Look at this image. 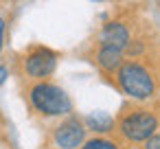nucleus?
Instances as JSON below:
<instances>
[{
    "instance_id": "f8f14e48",
    "label": "nucleus",
    "mask_w": 160,
    "mask_h": 149,
    "mask_svg": "<svg viewBox=\"0 0 160 149\" xmlns=\"http://www.w3.org/2000/svg\"><path fill=\"white\" fill-rule=\"evenodd\" d=\"M2 37H5V22L0 20V48H2Z\"/></svg>"
},
{
    "instance_id": "1a4fd4ad",
    "label": "nucleus",
    "mask_w": 160,
    "mask_h": 149,
    "mask_svg": "<svg viewBox=\"0 0 160 149\" xmlns=\"http://www.w3.org/2000/svg\"><path fill=\"white\" fill-rule=\"evenodd\" d=\"M83 149H116V145L110 140H103V138H94V140H88L83 145Z\"/></svg>"
},
{
    "instance_id": "20e7f679",
    "label": "nucleus",
    "mask_w": 160,
    "mask_h": 149,
    "mask_svg": "<svg viewBox=\"0 0 160 149\" xmlns=\"http://www.w3.org/2000/svg\"><path fill=\"white\" fill-rule=\"evenodd\" d=\"M57 66V55L48 48H38L27 57V72L35 79L48 77Z\"/></svg>"
},
{
    "instance_id": "39448f33",
    "label": "nucleus",
    "mask_w": 160,
    "mask_h": 149,
    "mask_svg": "<svg viewBox=\"0 0 160 149\" xmlns=\"http://www.w3.org/2000/svg\"><path fill=\"white\" fill-rule=\"evenodd\" d=\"M83 136H86V129L79 121L70 118L66 123H62L55 132V142L62 147V149H77L81 142H83Z\"/></svg>"
},
{
    "instance_id": "f257e3e1",
    "label": "nucleus",
    "mask_w": 160,
    "mask_h": 149,
    "mask_svg": "<svg viewBox=\"0 0 160 149\" xmlns=\"http://www.w3.org/2000/svg\"><path fill=\"white\" fill-rule=\"evenodd\" d=\"M31 101H33L35 110L46 116H59V114H68L72 110L68 94L53 83H38L31 90Z\"/></svg>"
},
{
    "instance_id": "f03ea898",
    "label": "nucleus",
    "mask_w": 160,
    "mask_h": 149,
    "mask_svg": "<svg viewBox=\"0 0 160 149\" xmlns=\"http://www.w3.org/2000/svg\"><path fill=\"white\" fill-rule=\"evenodd\" d=\"M118 86L125 94L134 99H147L153 94V79L140 64H121L118 66Z\"/></svg>"
},
{
    "instance_id": "0eeeda50",
    "label": "nucleus",
    "mask_w": 160,
    "mask_h": 149,
    "mask_svg": "<svg viewBox=\"0 0 160 149\" xmlns=\"http://www.w3.org/2000/svg\"><path fill=\"white\" fill-rule=\"evenodd\" d=\"M97 62L101 68L105 70H116L121 64H123V51L118 48H112V46H101L99 55H97Z\"/></svg>"
},
{
    "instance_id": "ddd939ff",
    "label": "nucleus",
    "mask_w": 160,
    "mask_h": 149,
    "mask_svg": "<svg viewBox=\"0 0 160 149\" xmlns=\"http://www.w3.org/2000/svg\"><path fill=\"white\" fill-rule=\"evenodd\" d=\"M97 2H103V0H97Z\"/></svg>"
},
{
    "instance_id": "9d476101",
    "label": "nucleus",
    "mask_w": 160,
    "mask_h": 149,
    "mask_svg": "<svg viewBox=\"0 0 160 149\" xmlns=\"http://www.w3.org/2000/svg\"><path fill=\"white\" fill-rule=\"evenodd\" d=\"M145 149H160V134H158V136H149Z\"/></svg>"
},
{
    "instance_id": "9b49d317",
    "label": "nucleus",
    "mask_w": 160,
    "mask_h": 149,
    "mask_svg": "<svg viewBox=\"0 0 160 149\" xmlns=\"http://www.w3.org/2000/svg\"><path fill=\"white\" fill-rule=\"evenodd\" d=\"M5 79H7V68H5V66H0V86L5 83Z\"/></svg>"
},
{
    "instance_id": "6e6552de",
    "label": "nucleus",
    "mask_w": 160,
    "mask_h": 149,
    "mask_svg": "<svg viewBox=\"0 0 160 149\" xmlns=\"http://www.w3.org/2000/svg\"><path fill=\"white\" fill-rule=\"evenodd\" d=\"M88 125L94 132H108L112 127V118L108 114H103V112H94V114L88 116Z\"/></svg>"
},
{
    "instance_id": "423d86ee",
    "label": "nucleus",
    "mask_w": 160,
    "mask_h": 149,
    "mask_svg": "<svg viewBox=\"0 0 160 149\" xmlns=\"http://www.w3.org/2000/svg\"><path fill=\"white\" fill-rule=\"evenodd\" d=\"M101 44L103 46H112V48H127L129 44V31L125 29V24L121 22H108L101 31Z\"/></svg>"
},
{
    "instance_id": "7ed1b4c3",
    "label": "nucleus",
    "mask_w": 160,
    "mask_h": 149,
    "mask_svg": "<svg viewBox=\"0 0 160 149\" xmlns=\"http://www.w3.org/2000/svg\"><path fill=\"white\" fill-rule=\"evenodd\" d=\"M156 127H158V121L149 112H134V114L125 116L123 123H121L123 136L129 138V140H136V142L138 140H147L149 136H153Z\"/></svg>"
}]
</instances>
